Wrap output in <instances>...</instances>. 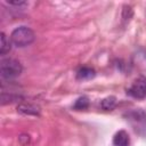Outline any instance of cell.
I'll list each match as a JSON object with an SVG mask.
<instances>
[{"label": "cell", "mask_w": 146, "mask_h": 146, "mask_svg": "<svg viewBox=\"0 0 146 146\" xmlns=\"http://www.w3.org/2000/svg\"><path fill=\"white\" fill-rule=\"evenodd\" d=\"M131 97L137 99H143L146 97V80L145 79H138L136 80L131 87L127 91Z\"/></svg>", "instance_id": "cell-4"}, {"label": "cell", "mask_w": 146, "mask_h": 146, "mask_svg": "<svg viewBox=\"0 0 146 146\" xmlns=\"http://www.w3.org/2000/svg\"><path fill=\"white\" fill-rule=\"evenodd\" d=\"M124 116L137 133L146 135V112L145 111L140 108L131 110V111H128Z\"/></svg>", "instance_id": "cell-2"}, {"label": "cell", "mask_w": 146, "mask_h": 146, "mask_svg": "<svg viewBox=\"0 0 146 146\" xmlns=\"http://www.w3.org/2000/svg\"><path fill=\"white\" fill-rule=\"evenodd\" d=\"M114 146H129V135L124 130L117 131L113 137Z\"/></svg>", "instance_id": "cell-6"}, {"label": "cell", "mask_w": 146, "mask_h": 146, "mask_svg": "<svg viewBox=\"0 0 146 146\" xmlns=\"http://www.w3.org/2000/svg\"><path fill=\"white\" fill-rule=\"evenodd\" d=\"M23 71L21 63L14 58H6L2 59L0 63V73L3 79H14L18 76Z\"/></svg>", "instance_id": "cell-3"}, {"label": "cell", "mask_w": 146, "mask_h": 146, "mask_svg": "<svg viewBox=\"0 0 146 146\" xmlns=\"http://www.w3.org/2000/svg\"><path fill=\"white\" fill-rule=\"evenodd\" d=\"M17 112L24 114V115H34L38 116L40 114L39 107L32 105V104H26V103H22L17 106Z\"/></svg>", "instance_id": "cell-5"}, {"label": "cell", "mask_w": 146, "mask_h": 146, "mask_svg": "<svg viewBox=\"0 0 146 146\" xmlns=\"http://www.w3.org/2000/svg\"><path fill=\"white\" fill-rule=\"evenodd\" d=\"M7 3H9V5H11V6H24V5H26V2L25 1H23V0H15V1H9V0H7L6 1Z\"/></svg>", "instance_id": "cell-13"}, {"label": "cell", "mask_w": 146, "mask_h": 146, "mask_svg": "<svg viewBox=\"0 0 146 146\" xmlns=\"http://www.w3.org/2000/svg\"><path fill=\"white\" fill-rule=\"evenodd\" d=\"M34 32L27 26L16 27L10 34V41L14 46L23 48L31 44L34 41Z\"/></svg>", "instance_id": "cell-1"}, {"label": "cell", "mask_w": 146, "mask_h": 146, "mask_svg": "<svg viewBox=\"0 0 146 146\" xmlns=\"http://www.w3.org/2000/svg\"><path fill=\"white\" fill-rule=\"evenodd\" d=\"M116 106V98L113 96L106 97L100 102V107L104 111H112Z\"/></svg>", "instance_id": "cell-8"}, {"label": "cell", "mask_w": 146, "mask_h": 146, "mask_svg": "<svg viewBox=\"0 0 146 146\" xmlns=\"http://www.w3.org/2000/svg\"><path fill=\"white\" fill-rule=\"evenodd\" d=\"M21 97L17 95H13V94H6L5 91H2L1 94V104L5 105L7 103H13L15 100H18Z\"/></svg>", "instance_id": "cell-11"}, {"label": "cell", "mask_w": 146, "mask_h": 146, "mask_svg": "<svg viewBox=\"0 0 146 146\" xmlns=\"http://www.w3.org/2000/svg\"><path fill=\"white\" fill-rule=\"evenodd\" d=\"M95 75H96V72L91 67H81L76 73V78L80 80H89V79H92Z\"/></svg>", "instance_id": "cell-7"}, {"label": "cell", "mask_w": 146, "mask_h": 146, "mask_svg": "<svg viewBox=\"0 0 146 146\" xmlns=\"http://www.w3.org/2000/svg\"><path fill=\"white\" fill-rule=\"evenodd\" d=\"M132 15H133V11H132L131 7L130 6H124L123 10H122V18H123V21L124 22H129L130 18L132 17Z\"/></svg>", "instance_id": "cell-12"}, {"label": "cell", "mask_w": 146, "mask_h": 146, "mask_svg": "<svg viewBox=\"0 0 146 146\" xmlns=\"http://www.w3.org/2000/svg\"><path fill=\"white\" fill-rule=\"evenodd\" d=\"M88 106H89V99H88L87 97H84V96L78 98V99L75 100L74 105H73L74 110H76V111L86 110V108H88Z\"/></svg>", "instance_id": "cell-10"}, {"label": "cell", "mask_w": 146, "mask_h": 146, "mask_svg": "<svg viewBox=\"0 0 146 146\" xmlns=\"http://www.w3.org/2000/svg\"><path fill=\"white\" fill-rule=\"evenodd\" d=\"M0 35V55H6L10 50V42L5 33H1Z\"/></svg>", "instance_id": "cell-9"}]
</instances>
